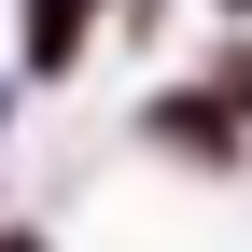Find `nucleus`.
I'll return each mask as SVG.
<instances>
[{"label":"nucleus","instance_id":"f257e3e1","mask_svg":"<svg viewBox=\"0 0 252 252\" xmlns=\"http://www.w3.org/2000/svg\"><path fill=\"white\" fill-rule=\"evenodd\" d=\"M70 28H84V0H42V28H28V70H56V56H70Z\"/></svg>","mask_w":252,"mask_h":252}]
</instances>
